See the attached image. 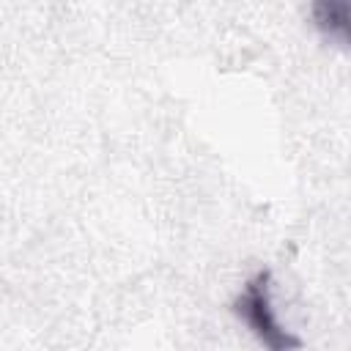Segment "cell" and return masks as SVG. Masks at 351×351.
Returning a JSON list of instances; mask_svg holds the SVG:
<instances>
[{"label":"cell","mask_w":351,"mask_h":351,"mask_svg":"<svg viewBox=\"0 0 351 351\" xmlns=\"http://www.w3.org/2000/svg\"><path fill=\"white\" fill-rule=\"evenodd\" d=\"M313 25L329 36L337 38L340 44H348V30H351V5L346 0H318L310 8Z\"/></svg>","instance_id":"cell-2"},{"label":"cell","mask_w":351,"mask_h":351,"mask_svg":"<svg viewBox=\"0 0 351 351\" xmlns=\"http://www.w3.org/2000/svg\"><path fill=\"white\" fill-rule=\"evenodd\" d=\"M236 315L247 321V326L258 335V340L269 348V351H296L302 346V340L296 335H291L288 329L280 326L274 310H271V299H269V271L255 274L244 293L236 299L233 304Z\"/></svg>","instance_id":"cell-1"}]
</instances>
